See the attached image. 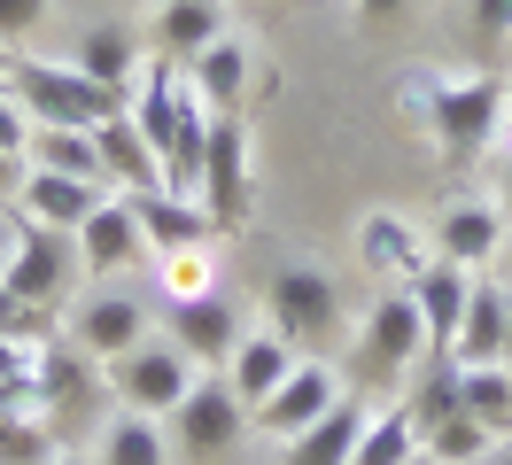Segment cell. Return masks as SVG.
<instances>
[{
    "mask_svg": "<svg viewBox=\"0 0 512 465\" xmlns=\"http://www.w3.org/2000/svg\"><path fill=\"white\" fill-rule=\"evenodd\" d=\"M497 365H505V372H512V318H505V357H497Z\"/></svg>",
    "mask_w": 512,
    "mask_h": 465,
    "instance_id": "cell-45",
    "label": "cell"
},
{
    "mask_svg": "<svg viewBox=\"0 0 512 465\" xmlns=\"http://www.w3.org/2000/svg\"><path fill=\"white\" fill-rule=\"evenodd\" d=\"M350 365H357V380H381V388H404V380L427 365V326H419V310H412L404 287H381L373 303L357 310Z\"/></svg>",
    "mask_w": 512,
    "mask_h": 465,
    "instance_id": "cell-3",
    "label": "cell"
},
{
    "mask_svg": "<svg viewBox=\"0 0 512 465\" xmlns=\"http://www.w3.org/2000/svg\"><path fill=\"white\" fill-rule=\"evenodd\" d=\"M156 272V303H202V295H225L218 287V241H194V248H171V256H148Z\"/></svg>",
    "mask_w": 512,
    "mask_h": 465,
    "instance_id": "cell-29",
    "label": "cell"
},
{
    "mask_svg": "<svg viewBox=\"0 0 512 465\" xmlns=\"http://www.w3.org/2000/svg\"><path fill=\"white\" fill-rule=\"evenodd\" d=\"M125 117L148 132V148H156V155H171V140L187 132V117H210V109L194 101L187 62H171V55L148 47V62H140V78H132V93H125Z\"/></svg>",
    "mask_w": 512,
    "mask_h": 465,
    "instance_id": "cell-12",
    "label": "cell"
},
{
    "mask_svg": "<svg viewBox=\"0 0 512 465\" xmlns=\"http://www.w3.org/2000/svg\"><path fill=\"white\" fill-rule=\"evenodd\" d=\"M70 62L94 78V86H109V93H132V78H140V47H132V31L125 24H86L78 31V47H70Z\"/></svg>",
    "mask_w": 512,
    "mask_h": 465,
    "instance_id": "cell-27",
    "label": "cell"
},
{
    "mask_svg": "<svg viewBox=\"0 0 512 465\" xmlns=\"http://www.w3.org/2000/svg\"><path fill=\"white\" fill-rule=\"evenodd\" d=\"M55 465H94V458H70V450H63V458H55Z\"/></svg>",
    "mask_w": 512,
    "mask_h": 465,
    "instance_id": "cell-46",
    "label": "cell"
},
{
    "mask_svg": "<svg viewBox=\"0 0 512 465\" xmlns=\"http://www.w3.org/2000/svg\"><path fill=\"white\" fill-rule=\"evenodd\" d=\"M163 326V303L148 295V287H132V279H109V287H78V303L63 310V334L94 357V365H109V357H125L132 341H148Z\"/></svg>",
    "mask_w": 512,
    "mask_h": 465,
    "instance_id": "cell-4",
    "label": "cell"
},
{
    "mask_svg": "<svg viewBox=\"0 0 512 465\" xmlns=\"http://www.w3.org/2000/svg\"><path fill=\"white\" fill-rule=\"evenodd\" d=\"M0 148H8V155L32 148V109H24V101H16L8 86H0Z\"/></svg>",
    "mask_w": 512,
    "mask_h": 465,
    "instance_id": "cell-37",
    "label": "cell"
},
{
    "mask_svg": "<svg viewBox=\"0 0 512 465\" xmlns=\"http://www.w3.org/2000/svg\"><path fill=\"white\" fill-rule=\"evenodd\" d=\"M412 465H435V458H412Z\"/></svg>",
    "mask_w": 512,
    "mask_h": 465,
    "instance_id": "cell-47",
    "label": "cell"
},
{
    "mask_svg": "<svg viewBox=\"0 0 512 465\" xmlns=\"http://www.w3.org/2000/svg\"><path fill=\"white\" fill-rule=\"evenodd\" d=\"M70 442L47 411H8L0 403V465H55Z\"/></svg>",
    "mask_w": 512,
    "mask_h": 465,
    "instance_id": "cell-30",
    "label": "cell"
},
{
    "mask_svg": "<svg viewBox=\"0 0 512 465\" xmlns=\"http://www.w3.org/2000/svg\"><path fill=\"white\" fill-rule=\"evenodd\" d=\"M489 442H497V434L458 411V419H435V427H427V458H435V465H474Z\"/></svg>",
    "mask_w": 512,
    "mask_h": 465,
    "instance_id": "cell-33",
    "label": "cell"
},
{
    "mask_svg": "<svg viewBox=\"0 0 512 465\" xmlns=\"http://www.w3.org/2000/svg\"><path fill=\"white\" fill-rule=\"evenodd\" d=\"M264 310H272V334L295 341L303 357H311V349L342 326V295H334V279H326L319 264H288V272H272Z\"/></svg>",
    "mask_w": 512,
    "mask_h": 465,
    "instance_id": "cell-10",
    "label": "cell"
},
{
    "mask_svg": "<svg viewBox=\"0 0 512 465\" xmlns=\"http://www.w3.org/2000/svg\"><path fill=\"white\" fill-rule=\"evenodd\" d=\"M350 248H357V272L373 279V287H412L435 264V233L412 210H365L350 225Z\"/></svg>",
    "mask_w": 512,
    "mask_h": 465,
    "instance_id": "cell-7",
    "label": "cell"
},
{
    "mask_svg": "<svg viewBox=\"0 0 512 465\" xmlns=\"http://www.w3.org/2000/svg\"><path fill=\"white\" fill-rule=\"evenodd\" d=\"M24 171H32L24 155H8V148H0V202H16V186H24Z\"/></svg>",
    "mask_w": 512,
    "mask_h": 465,
    "instance_id": "cell-39",
    "label": "cell"
},
{
    "mask_svg": "<svg viewBox=\"0 0 512 465\" xmlns=\"http://www.w3.org/2000/svg\"><path fill=\"white\" fill-rule=\"evenodd\" d=\"M505 78H489V70H435V93H427V132H435V148L458 155V163H474L489 155L497 140V117H505Z\"/></svg>",
    "mask_w": 512,
    "mask_h": 465,
    "instance_id": "cell-1",
    "label": "cell"
},
{
    "mask_svg": "<svg viewBox=\"0 0 512 465\" xmlns=\"http://www.w3.org/2000/svg\"><path fill=\"white\" fill-rule=\"evenodd\" d=\"M357 16H365V24H388V16H404V8H412V0H350Z\"/></svg>",
    "mask_w": 512,
    "mask_h": 465,
    "instance_id": "cell-41",
    "label": "cell"
},
{
    "mask_svg": "<svg viewBox=\"0 0 512 465\" xmlns=\"http://www.w3.org/2000/svg\"><path fill=\"white\" fill-rule=\"evenodd\" d=\"M202 210L218 233H233L256 210V140L249 117H210V148H202Z\"/></svg>",
    "mask_w": 512,
    "mask_h": 465,
    "instance_id": "cell-6",
    "label": "cell"
},
{
    "mask_svg": "<svg viewBox=\"0 0 512 465\" xmlns=\"http://www.w3.org/2000/svg\"><path fill=\"white\" fill-rule=\"evenodd\" d=\"M419 310V326H427V357H450V341H458V318H466V295H474V272H458V264H427V272L404 287Z\"/></svg>",
    "mask_w": 512,
    "mask_h": 465,
    "instance_id": "cell-20",
    "label": "cell"
},
{
    "mask_svg": "<svg viewBox=\"0 0 512 465\" xmlns=\"http://www.w3.org/2000/svg\"><path fill=\"white\" fill-rule=\"evenodd\" d=\"M412 458H427V434H419L412 403H404V396H396V403H373V411H365V427H357L350 465H412Z\"/></svg>",
    "mask_w": 512,
    "mask_h": 465,
    "instance_id": "cell-23",
    "label": "cell"
},
{
    "mask_svg": "<svg viewBox=\"0 0 512 465\" xmlns=\"http://www.w3.org/2000/svg\"><path fill=\"white\" fill-rule=\"evenodd\" d=\"M101 380H109V403H117V411L171 419V411L187 403V388H194V357L156 326L148 341H132L125 357H109V365H101Z\"/></svg>",
    "mask_w": 512,
    "mask_h": 465,
    "instance_id": "cell-5",
    "label": "cell"
},
{
    "mask_svg": "<svg viewBox=\"0 0 512 465\" xmlns=\"http://www.w3.org/2000/svg\"><path fill=\"white\" fill-rule=\"evenodd\" d=\"M365 411H373L365 396H342V403H334V411L319 419V427H303L295 442H280V465H350Z\"/></svg>",
    "mask_w": 512,
    "mask_h": 465,
    "instance_id": "cell-26",
    "label": "cell"
},
{
    "mask_svg": "<svg viewBox=\"0 0 512 465\" xmlns=\"http://www.w3.org/2000/svg\"><path fill=\"white\" fill-rule=\"evenodd\" d=\"M78 248V279L86 287H109V279H132L148 264V241H140V217H132V194H101L94 217L70 233Z\"/></svg>",
    "mask_w": 512,
    "mask_h": 465,
    "instance_id": "cell-11",
    "label": "cell"
},
{
    "mask_svg": "<svg viewBox=\"0 0 512 465\" xmlns=\"http://www.w3.org/2000/svg\"><path fill=\"white\" fill-rule=\"evenodd\" d=\"M427 233H435V256H443V264H458V272H497L512 225L489 194H466V202H443Z\"/></svg>",
    "mask_w": 512,
    "mask_h": 465,
    "instance_id": "cell-14",
    "label": "cell"
},
{
    "mask_svg": "<svg viewBox=\"0 0 512 465\" xmlns=\"http://www.w3.org/2000/svg\"><path fill=\"white\" fill-rule=\"evenodd\" d=\"M101 194H109V186L55 179V171H24V186H16V202H8V210L24 217V225H47V233H78V225L94 217Z\"/></svg>",
    "mask_w": 512,
    "mask_h": 465,
    "instance_id": "cell-19",
    "label": "cell"
},
{
    "mask_svg": "<svg viewBox=\"0 0 512 465\" xmlns=\"http://www.w3.org/2000/svg\"><path fill=\"white\" fill-rule=\"evenodd\" d=\"M489 171H497V210H505V225H512V101H505V117H497V140H489Z\"/></svg>",
    "mask_w": 512,
    "mask_h": 465,
    "instance_id": "cell-35",
    "label": "cell"
},
{
    "mask_svg": "<svg viewBox=\"0 0 512 465\" xmlns=\"http://www.w3.org/2000/svg\"><path fill=\"white\" fill-rule=\"evenodd\" d=\"M8 295H24L32 310H63L86 279H78V248L70 233H47V225H24L16 233V256H8V272H0Z\"/></svg>",
    "mask_w": 512,
    "mask_h": 465,
    "instance_id": "cell-13",
    "label": "cell"
},
{
    "mask_svg": "<svg viewBox=\"0 0 512 465\" xmlns=\"http://www.w3.org/2000/svg\"><path fill=\"white\" fill-rule=\"evenodd\" d=\"M47 8H55V0H0V39H8V47H24V39L47 24Z\"/></svg>",
    "mask_w": 512,
    "mask_h": 465,
    "instance_id": "cell-36",
    "label": "cell"
},
{
    "mask_svg": "<svg viewBox=\"0 0 512 465\" xmlns=\"http://www.w3.org/2000/svg\"><path fill=\"white\" fill-rule=\"evenodd\" d=\"M8 334L47 341V334H63V310H32L24 295H8V287H0V341H8Z\"/></svg>",
    "mask_w": 512,
    "mask_h": 465,
    "instance_id": "cell-34",
    "label": "cell"
},
{
    "mask_svg": "<svg viewBox=\"0 0 512 465\" xmlns=\"http://www.w3.org/2000/svg\"><path fill=\"white\" fill-rule=\"evenodd\" d=\"M474 465H512V442H489V450H481Z\"/></svg>",
    "mask_w": 512,
    "mask_h": 465,
    "instance_id": "cell-42",
    "label": "cell"
},
{
    "mask_svg": "<svg viewBox=\"0 0 512 465\" xmlns=\"http://www.w3.org/2000/svg\"><path fill=\"white\" fill-rule=\"evenodd\" d=\"M148 39H156V55L194 62L210 39H225V0H163L156 24H148Z\"/></svg>",
    "mask_w": 512,
    "mask_h": 465,
    "instance_id": "cell-25",
    "label": "cell"
},
{
    "mask_svg": "<svg viewBox=\"0 0 512 465\" xmlns=\"http://www.w3.org/2000/svg\"><path fill=\"white\" fill-rule=\"evenodd\" d=\"M16 233H24V217L0 202V272H8V256H16Z\"/></svg>",
    "mask_w": 512,
    "mask_h": 465,
    "instance_id": "cell-40",
    "label": "cell"
},
{
    "mask_svg": "<svg viewBox=\"0 0 512 465\" xmlns=\"http://www.w3.org/2000/svg\"><path fill=\"white\" fill-rule=\"evenodd\" d=\"M8 70H16V47H8V39H0V86H8Z\"/></svg>",
    "mask_w": 512,
    "mask_h": 465,
    "instance_id": "cell-44",
    "label": "cell"
},
{
    "mask_svg": "<svg viewBox=\"0 0 512 465\" xmlns=\"http://www.w3.org/2000/svg\"><path fill=\"white\" fill-rule=\"evenodd\" d=\"M474 31L481 39H505L512 31V0H474Z\"/></svg>",
    "mask_w": 512,
    "mask_h": 465,
    "instance_id": "cell-38",
    "label": "cell"
},
{
    "mask_svg": "<svg viewBox=\"0 0 512 465\" xmlns=\"http://www.w3.org/2000/svg\"><path fill=\"white\" fill-rule=\"evenodd\" d=\"M8 93L32 109V124H78V132H94L101 117H117L125 109V93L94 86L78 62H55V55H32V47H16V70H8Z\"/></svg>",
    "mask_w": 512,
    "mask_h": 465,
    "instance_id": "cell-2",
    "label": "cell"
},
{
    "mask_svg": "<svg viewBox=\"0 0 512 465\" xmlns=\"http://www.w3.org/2000/svg\"><path fill=\"white\" fill-rule=\"evenodd\" d=\"M94 465H171V427L148 419V411H117L109 403V419L94 434Z\"/></svg>",
    "mask_w": 512,
    "mask_h": 465,
    "instance_id": "cell-24",
    "label": "cell"
},
{
    "mask_svg": "<svg viewBox=\"0 0 512 465\" xmlns=\"http://www.w3.org/2000/svg\"><path fill=\"white\" fill-rule=\"evenodd\" d=\"M458 396H466V419L512 442V372L505 365H458Z\"/></svg>",
    "mask_w": 512,
    "mask_h": 465,
    "instance_id": "cell-31",
    "label": "cell"
},
{
    "mask_svg": "<svg viewBox=\"0 0 512 465\" xmlns=\"http://www.w3.org/2000/svg\"><path fill=\"white\" fill-rule=\"evenodd\" d=\"M505 318H512V287L497 272H474V295H466V318H458L450 357H458V365H497V357H505Z\"/></svg>",
    "mask_w": 512,
    "mask_h": 465,
    "instance_id": "cell-21",
    "label": "cell"
},
{
    "mask_svg": "<svg viewBox=\"0 0 512 465\" xmlns=\"http://www.w3.org/2000/svg\"><path fill=\"white\" fill-rule=\"evenodd\" d=\"M32 171H55V179H86V186H109L101 179V148L94 132H78V124H32V148H24Z\"/></svg>",
    "mask_w": 512,
    "mask_h": 465,
    "instance_id": "cell-28",
    "label": "cell"
},
{
    "mask_svg": "<svg viewBox=\"0 0 512 465\" xmlns=\"http://www.w3.org/2000/svg\"><path fill=\"white\" fill-rule=\"evenodd\" d=\"M249 78H256V55H249V39H233V31L210 39V47L187 62V86L210 117H249Z\"/></svg>",
    "mask_w": 512,
    "mask_h": 465,
    "instance_id": "cell-16",
    "label": "cell"
},
{
    "mask_svg": "<svg viewBox=\"0 0 512 465\" xmlns=\"http://www.w3.org/2000/svg\"><path fill=\"white\" fill-rule=\"evenodd\" d=\"M412 419H419V434L435 427V419H458L466 411V396H458V357H427L419 365V380H412Z\"/></svg>",
    "mask_w": 512,
    "mask_h": 465,
    "instance_id": "cell-32",
    "label": "cell"
},
{
    "mask_svg": "<svg viewBox=\"0 0 512 465\" xmlns=\"http://www.w3.org/2000/svg\"><path fill=\"white\" fill-rule=\"evenodd\" d=\"M350 396V380H342V365H326V357H303V365L272 388V396L249 411V434H264V442H295L303 427H319L334 403Z\"/></svg>",
    "mask_w": 512,
    "mask_h": 465,
    "instance_id": "cell-9",
    "label": "cell"
},
{
    "mask_svg": "<svg viewBox=\"0 0 512 465\" xmlns=\"http://www.w3.org/2000/svg\"><path fill=\"white\" fill-rule=\"evenodd\" d=\"M94 148H101V179H109V194H156V186H163V155L148 148V132H140L125 109L94 124Z\"/></svg>",
    "mask_w": 512,
    "mask_h": 465,
    "instance_id": "cell-17",
    "label": "cell"
},
{
    "mask_svg": "<svg viewBox=\"0 0 512 465\" xmlns=\"http://www.w3.org/2000/svg\"><path fill=\"white\" fill-rule=\"evenodd\" d=\"M295 365H303V349H295V341H280L272 326H249V334H241V349L225 357V388L241 396V411H256V403L272 396Z\"/></svg>",
    "mask_w": 512,
    "mask_h": 465,
    "instance_id": "cell-18",
    "label": "cell"
},
{
    "mask_svg": "<svg viewBox=\"0 0 512 465\" xmlns=\"http://www.w3.org/2000/svg\"><path fill=\"white\" fill-rule=\"evenodd\" d=\"M132 217H140V241L148 256H171V248H194V241H218V225L202 202H179V194H132Z\"/></svg>",
    "mask_w": 512,
    "mask_h": 465,
    "instance_id": "cell-22",
    "label": "cell"
},
{
    "mask_svg": "<svg viewBox=\"0 0 512 465\" xmlns=\"http://www.w3.org/2000/svg\"><path fill=\"white\" fill-rule=\"evenodd\" d=\"M171 427V458H225L241 434H249V411H241V396L225 388V372H194V388H187V403L163 419Z\"/></svg>",
    "mask_w": 512,
    "mask_h": 465,
    "instance_id": "cell-8",
    "label": "cell"
},
{
    "mask_svg": "<svg viewBox=\"0 0 512 465\" xmlns=\"http://www.w3.org/2000/svg\"><path fill=\"white\" fill-rule=\"evenodd\" d=\"M163 334L194 357V372H225V357L249 334V318L225 303V295H202V303H163Z\"/></svg>",
    "mask_w": 512,
    "mask_h": 465,
    "instance_id": "cell-15",
    "label": "cell"
},
{
    "mask_svg": "<svg viewBox=\"0 0 512 465\" xmlns=\"http://www.w3.org/2000/svg\"><path fill=\"white\" fill-rule=\"evenodd\" d=\"M497 279L512 287V233H505V256H497Z\"/></svg>",
    "mask_w": 512,
    "mask_h": 465,
    "instance_id": "cell-43",
    "label": "cell"
}]
</instances>
